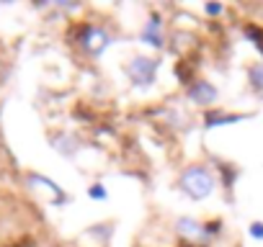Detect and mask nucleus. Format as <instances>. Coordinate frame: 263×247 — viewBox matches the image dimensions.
I'll use <instances>...</instances> for the list:
<instances>
[{
	"instance_id": "9d476101",
	"label": "nucleus",
	"mask_w": 263,
	"mask_h": 247,
	"mask_svg": "<svg viewBox=\"0 0 263 247\" xmlns=\"http://www.w3.org/2000/svg\"><path fill=\"white\" fill-rule=\"evenodd\" d=\"M204 11H206V13H209V16H219V13H222V11H224V8H222V6H219V3H212V6H204Z\"/></svg>"
},
{
	"instance_id": "20e7f679",
	"label": "nucleus",
	"mask_w": 263,
	"mask_h": 247,
	"mask_svg": "<svg viewBox=\"0 0 263 247\" xmlns=\"http://www.w3.org/2000/svg\"><path fill=\"white\" fill-rule=\"evenodd\" d=\"M176 229H178V234H181L183 239H189V242H201V239L209 237V227H204L201 221H196V219H191V216H181V219L176 221Z\"/></svg>"
},
{
	"instance_id": "6e6552de",
	"label": "nucleus",
	"mask_w": 263,
	"mask_h": 247,
	"mask_svg": "<svg viewBox=\"0 0 263 247\" xmlns=\"http://www.w3.org/2000/svg\"><path fill=\"white\" fill-rule=\"evenodd\" d=\"M248 234H250L253 239L263 242V221H250V227H248Z\"/></svg>"
},
{
	"instance_id": "f03ea898",
	"label": "nucleus",
	"mask_w": 263,
	"mask_h": 247,
	"mask_svg": "<svg viewBox=\"0 0 263 247\" xmlns=\"http://www.w3.org/2000/svg\"><path fill=\"white\" fill-rule=\"evenodd\" d=\"M126 80L135 88H153L158 80V59L153 57H132L126 65Z\"/></svg>"
},
{
	"instance_id": "0eeeda50",
	"label": "nucleus",
	"mask_w": 263,
	"mask_h": 247,
	"mask_svg": "<svg viewBox=\"0 0 263 247\" xmlns=\"http://www.w3.org/2000/svg\"><path fill=\"white\" fill-rule=\"evenodd\" d=\"M248 83L255 93H263V62H255L250 70H248Z\"/></svg>"
},
{
	"instance_id": "7ed1b4c3",
	"label": "nucleus",
	"mask_w": 263,
	"mask_h": 247,
	"mask_svg": "<svg viewBox=\"0 0 263 247\" xmlns=\"http://www.w3.org/2000/svg\"><path fill=\"white\" fill-rule=\"evenodd\" d=\"M108 44H111V34H108L106 29H101V26H88V29L83 31V49H85L88 54L98 57V54H103V52L108 49Z\"/></svg>"
},
{
	"instance_id": "1a4fd4ad",
	"label": "nucleus",
	"mask_w": 263,
	"mask_h": 247,
	"mask_svg": "<svg viewBox=\"0 0 263 247\" xmlns=\"http://www.w3.org/2000/svg\"><path fill=\"white\" fill-rule=\"evenodd\" d=\"M106 196H108V193H106V188H103L101 183H96V186L90 188V198H96V201H106Z\"/></svg>"
},
{
	"instance_id": "f257e3e1",
	"label": "nucleus",
	"mask_w": 263,
	"mask_h": 247,
	"mask_svg": "<svg viewBox=\"0 0 263 247\" xmlns=\"http://www.w3.org/2000/svg\"><path fill=\"white\" fill-rule=\"evenodd\" d=\"M181 191L194 198V201H204L217 191V178L209 168L204 165H191L181 173Z\"/></svg>"
},
{
	"instance_id": "39448f33",
	"label": "nucleus",
	"mask_w": 263,
	"mask_h": 247,
	"mask_svg": "<svg viewBox=\"0 0 263 247\" xmlns=\"http://www.w3.org/2000/svg\"><path fill=\"white\" fill-rule=\"evenodd\" d=\"M217 88L212 85V83H206V80H201V83H194L191 85V90H189V98L194 100V103H199V106H212L214 100H217Z\"/></svg>"
},
{
	"instance_id": "423d86ee",
	"label": "nucleus",
	"mask_w": 263,
	"mask_h": 247,
	"mask_svg": "<svg viewBox=\"0 0 263 247\" xmlns=\"http://www.w3.org/2000/svg\"><path fill=\"white\" fill-rule=\"evenodd\" d=\"M142 42L150 44L153 49H160L163 47V24H160L158 16H150L147 18V24L142 29Z\"/></svg>"
}]
</instances>
